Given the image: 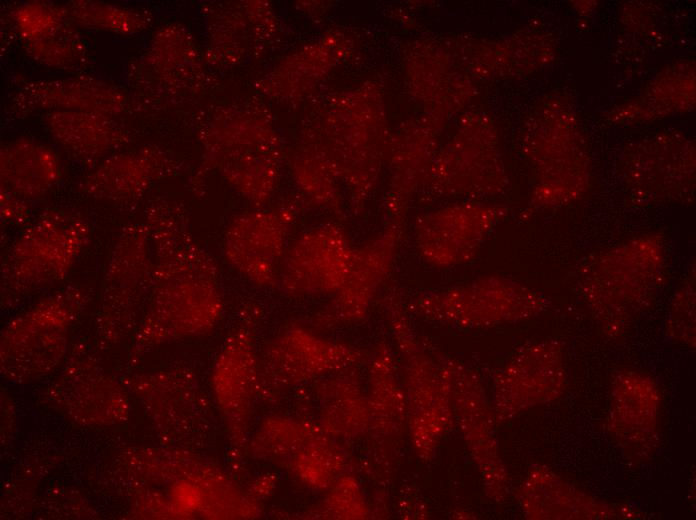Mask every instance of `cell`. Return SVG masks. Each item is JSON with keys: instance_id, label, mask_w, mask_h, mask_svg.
<instances>
[{"instance_id": "30", "label": "cell", "mask_w": 696, "mask_h": 520, "mask_svg": "<svg viewBox=\"0 0 696 520\" xmlns=\"http://www.w3.org/2000/svg\"><path fill=\"white\" fill-rule=\"evenodd\" d=\"M68 17L67 10L39 2L23 4L15 12L16 27L24 43L48 34Z\"/></svg>"}, {"instance_id": "18", "label": "cell", "mask_w": 696, "mask_h": 520, "mask_svg": "<svg viewBox=\"0 0 696 520\" xmlns=\"http://www.w3.org/2000/svg\"><path fill=\"white\" fill-rule=\"evenodd\" d=\"M56 380L54 388L61 392L57 406L77 421L110 424L127 414L121 387L83 346H75Z\"/></svg>"}, {"instance_id": "10", "label": "cell", "mask_w": 696, "mask_h": 520, "mask_svg": "<svg viewBox=\"0 0 696 520\" xmlns=\"http://www.w3.org/2000/svg\"><path fill=\"white\" fill-rule=\"evenodd\" d=\"M450 385L455 425L478 470L486 495L502 502L509 492V475L495 431L496 420L477 373L440 350Z\"/></svg>"}, {"instance_id": "8", "label": "cell", "mask_w": 696, "mask_h": 520, "mask_svg": "<svg viewBox=\"0 0 696 520\" xmlns=\"http://www.w3.org/2000/svg\"><path fill=\"white\" fill-rule=\"evenodd\" d=\"M152 252L142 223L125 225L109 253L97 314L98 340L111 347L135 332L151 289Z\"/></svg>"}, {"instance_id": "20", "label": "cell", "mask_w": 696, "mask_h": 520, "mask_svg": "<svg viewBox=\"0 0 696 520\" xmlns=\"http://www.w3.org/2000/svg\"><path fill=\"white\" fill-rule=\"evenodd\" d=\"M517 501L527 519L635 518L628 507L592 497L544 465L530 469L520 484Z\"/></svg>"}, {"instance_id": "12", "label": "cell", "mask_w": 696, "mask_h": 520, "mask_svg": "<svg viewBox=\"0 0 696 520\" xmlns=\"http://www.w3.org/2000/svg\"><path fill=\"white\" fill-rule=\"evenodd\" d=\"M401 238V222H391L375 237L355 246L346 277L330 301L313 317L318 329L362 321L391 275Z\"/></svg>"}, {"instance_id": "13", "label": "cell", "mask_w": 696, "mask_h": 520, "mask_svg": "<svg viewBox=\"0 0 696 520\" xmlns=\"http://www.w3.org/2000/svg\"><path fill=\"white\" fill-rule=\"evenodd\" d=\"M354 247L335 223L304 231L286 250L277 288L294 297L332 296L346 277Z\"/></svg>"}, {"instance_id": "23", "label": "cell", "mask_w": 696, "mask_h": 520, "mask_svg": "<svg viewBox=\"0 0 696 520\" xmlns=\"http://www.w3.org/2000/svg\"><path fill=\"white\" fill-rule=\"evenodd\" d=\"M61 176L59 157L38 141L18 138L1 147V189L25 201L32 203L45 197Z\"/></svg>"}, {"instance_id": "24", "label": "cell", "mask_w": 696, "mask_h": 520, "mask_svg": "<svg viewBox=\"0 0 696 520\" xmlns=\"http://www.w3.org/2000/svg\"><path fill=\"white\" fill-rule=\"evenodd\" d=\"M353 368L339 371L322 386L323 429L330 436L354 438L368 431V398L362 393Z\"/></svg>"}, {"instance_id": "25", "label": "cell", "mask_w": 696, "mask_h": 520, "mask_svg": "<svg viewBox=\"0 0 696 520\" xmlns=\"http://www.w3.org/2000/svg\"><path fill=\"white\" fill-rule=\"evenodd\" d=\"M291 171L299 198L305 206L342 213L339 181L314 149L301 144L292 156Z\"/></svg>"}, {"instance_id": "21", "label": "cell", "mask_w": 696, "mask_h": 520, "mask_svg": "<svg viewBox=\"0 0 696 520\" xmlns=\"http://www.w3.org/2000/svg\"><path fill=\"white\" fill-rule=\"evenodd\" d=\"M125 97L116 87L94 78L35 81L14 97L13 107L23 112L37 110L81 111L113 115L123 109Z\"/></svg>"}, {"instance_id": "2", "label": "cell", "mask_w": 696, "mask_h": 520, "mask_svg": "<svg viewBox=\"0 0 696 520\" xmlns=\"http://www.w3.org/2000/svg\"><path fill=\"white\" fill-rule=\"evenodd\" d=\"M667 274L666 245L646 235L599 251L576 270L580 294L602 330H626L655 300Z\"/></svg>"}, {"instance_id": "9", "label": "cell", "mask_w": 696, "mask_h": 520, "mask_svg": "<svg viewBox=\"0 0 696 520\" xmlns=\"http://www.w3.org/2000/svg\"><path fill=\"white\" fill-rule=\"evenodd\" d=\"M298 199L236 215L223 238V254L238 273L263 288H277L288 239L299 211Z\"/></svg>"}, {"instance_id": "15", "label": "cell", "mask_w": 696, "mask_h": 520, "mask_svg": "<svg viewBox=\"0 0 696 520\" xmlns=\"http://www.w3.org/2000/svg\"><path fill=\"white\" fill-rule=\"evenodd\" d=\"M369 426L375 462L389 480L408 433V410L398 363L390 345L380 343L369 361Z\"/></svg>"}, {"instance_id": "14", "label": "cell", "mask_w": 696, "mask_h": 520, "mask_svg": "<svg viewBox=\"0 0 696 520\" xmlns=\"http://www.w3.org/2000/svg\"><path fill=\"white\" fill-rule=\"evenodd\" d=\"M498 208L464 203L421 216L415 225V245L424 262L451 268L472 261L496 225Z\"/></svg>"}, {"instance_id": "32", "label": "cell", "mask_w": 696, "mask_h": 520, "mask_svg": "<svg viewBox=\"0 0 696 520\" xmlns=\"http://www.w3.org/2000/svg\"><path fill=\"white\" fill-rule=\"evenodd\" d=\"M409 501H405L403 505L399 504L400 514L406 518H427L428 511L422 502H418L416 496L407 495Z\"/></svg>"}, {"instance_id": "7", "label": "cell", "mask_w": 696, "mask_h": 520, "mask_svg": "<svg viewBox=\"0 0 696 520\" xmlns=\"http://www.w3.org/2000/svg\"><path fill=\"white\" fill-rule=\"evenodd\" d=\"M404 305L410 316L458 329H484L533 319L548 305L539 291L490 274L467 283L418 292Z\"/></svg>"}, {"instance_id": "26", "label": "cell", "mask_w": 696, "mask_h": 520, "mask_svg": "<svg viewBox=\"0 0 696 520\" xmlns=\"http://www.w3.org/2000/svg\"><path fill=\"white\" fill-rule=\"evenodd\" d=\"M69 18L87 28L115 33H135L149 26L147 12L94 1H75L66 9Z\"/></svg>"}, {"instance_id": "3", "label": "cell", "mask_w": 696, "mask_h": 520, "mask_svg": "<svg viewBox=\"0 0 696 520\" xmlns=\"http://www.w3.org/2000/svg\"><path fill=\"white\" fill-rule=\"evenodd\" d=\"M203 154L194 177L198 190L217 171L254 208L269 201L279 182L285 148L270 118L255 106L229 108L202 139Z\"/></svg>"}, {"instance_id": "27", "label": "cell", "mask_w": 696, "mask_h": 520, "mask_svg": "<svg viewBox=\"0 0 696 520\" xmlns=\"http://www.w3.org/2000/svg\"><path fill=\"white\" fill-rule=\"evenodd\" d=\"M24 45L26 52L36 61L51 67L68 69L85 60V45L67 21L48 34L25 42Z\"/></svg>"}, {"instance_id": "31", "label": "cell", "mask_w": 696, "mask_h": 520, "mask_svg": "<svg viewBox=\"0 0 696 520\" xmlns=\"http://www.w3.org/2000/svg\"><path fill=\"white\" fill-rule=\"evenodd\" d=\"M0 203L1 219L5 223L22 228L30 221L32 203L4 189H0Z\"/></svg>"}, {"instance_id": "1", "label": "cell", "mask_w": 696, "mask_h": 520, "mask_svg": "<svg viewBox=\"0 0 696 520\" xmlns=\"http://www.w3.org/2000/svg\"><path fill=\"white\" fill-rule=\"evenodd\" d=\"M143 222L152 252L151 289L132 358L167 341L206 334L223 309L218 263L192 232L183 206L155 201Z\"/></svg>"}, {"instance_id": "11", "label": "cell", "mask_w": 696, "mask_h": 520, "mask_svg": "<svg viewBox=\"0 0 696 520\" xmlns=\"http://www.w3.org/2000/svg\"><path fill=\"white\" fill-rule=\"evenodd\" d=\"M566 387L562 344L556 339L529 342L515 351L493 380L492 409L497 424L557 399Z\"/></svg>"}, {"instance_id": "17", "label": "cell", "mask_w": 696, "mask_h": 520, "mask_svg": "<svg viewBox=\"0 0 696 520\" xmlns=\"http://www.w3.org/2000/svg\"><path fill=\"white\" fill-rule=\"evenodd\" d=\"M365 357L356 347L294 324L271 342L261 366L274 379L302 381L352 368Z\"/></svg>"}, {"instance_id": "16", "label": "cell", "mask_w": 696, "mask_h": 520, "mask_svg": "<svg viewBox=\"0 0 696 520\" xmlns=\"http://www.w3.org/2000/svg\"><path fill=\"white\" fill-rule=\"evenodd\" d=\"M661 397L653 379L636 370L620 371L611 386L608 430L628 456L640 460L657 445Z\"/></svg>"}, {"instance_id": "29", "label": "cell", "mask_w": 696, "mask_h": 520, "mask_svg": "<svg viewBox=\"0 0 696 520\" xmlns=\"http://www.w3.org/2000/svg\"><path fill=\"white\" fill-rule=\"evenodd\" d=\"M332 490L322 505L321 517L335 519H362L369 515L358 482L351 476L342 475L331 486Z\"/></svg>"}, {"instance_id": "5", "label": "cell", "mask_w": 696, "mask_h": 520, "mask_svg": "<svg viewBox=\"0 0 696 520\" xmlns=\"http://www.w3.org/2000/svg\"><path fill=\"white\" fill-rule=\"evenodd\" d=\"M91 239L78 212L51 208L23 226L1 263V305L9 309L62 283Z\"/></svg>"}, {"instance_id": "22", "label": "cell", "mask_w": 696, "mask_h": 520, "mask_svg": "<svg viewBox=\"0 0 696 520\" xmlns=\"http://www.w3.org/2000/svg\"><path fill=\"white\" fill-rule=\"evenodd\" d=\"M54 141L76 161L93 168L129 140L111 116L81 111L46 114Z\"/></svg>"}, {"instance_id": "19", "label": "cell", "mask_w": 696, "mask_h": 520, "mask_svg": "<svg viewBox=\"0 0 696 520\" xmlns=\"http://www.w3.org/2000/svg\"><path fill=\"white\" fill-rule=\"evenodd\" d=\"M178 163L156 147L113 153L85 175L78 186L88 197L113 203L141 199L157 182L176 173Z\"/></svg>"}, {"instance_id": "4", "label": "cell", "mask_w": 696, "mask_h": 520, "mask_svg": "<svg viewBox=\"0 0 696 520\" xmlns=\"http://www.w3.org/2000/svg\"><path fill=\"white\" fill-rule=\"evenodd\" d=\"M381 307L406 396L408 435L416 456L429 462L455 426L449 377L440 350L414 329L398 289L391 287L386 291Z\"/></svg>"}, {"instance_id": "6", "label": "cell", "mask_w": 696, "mask_h": 520, "mask_svg": "<svg viewBox=\"0 0 696 520\" xmlns=\"http://www.w3.org/2000/svg\"><path fill=\"white\" fill-rule=\"evenodd\" d=\"M89 294L82 285H67L10 319L0 337L2 375L28 382L53 373L67 357L72 328Z\"/></svg>"}, {"instance_id": "28", "label": "cell", "mask_w": 696, "mask_h": 520, "mask_svg": "<svg viewBox=\"0 0 696 520\" xmlns=\"http://www.w3.org/2000/svg\"><path fill=\"white\" fill-rule=\"evenodd\" d=\"M666 334L674 342L695 347V270L687 272L675 291L666 321Z\"/></svg>"}]
</instances>
